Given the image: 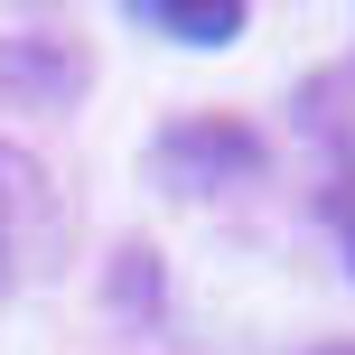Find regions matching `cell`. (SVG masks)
<instances>
[{
    "instance_id": "6da1fadb",
    "label": "cell",
    "mask_w": 355,
    "mask_h": 355,
    "mask_svg": "<svg viewBox=\"0 0 355 355\" xmlns=\"http://www.w3.org/2000/svg\"><path fill=\"white\" fill-rule=\"evenodd\" d=\"M131 10H141L150 28L187 37V47H225V37H243V0H131Z\"/></svg>"
},
{
    "instance_id": "7a4b0ae2",
    "label": "cell",
    "mask_w": 355,
    "mask_h": 355,
    "mask_svg": "<svg viewBox=\"0 0 355 355\" xmlns=\"http://www.w3.org/2000/svg\"><path fill=\"white\" fill-rule=\"evenodd\" d=\"M10 178H19V168L0 159V243H10Z\"/></svg>"
},
{
    "instance_id": "3957f363",
    "label": "cell",
    "mask_w": 355,
    "mask_h": 355,
    "mask_svg": "<svg viewBox=\"0 0 355 355\" xmlns=\"http://www.w3.org/2000/svg\"><path fill=\"white\" fill-rule=\"evenodd\" d=\"M337 225H346V243H355V187H346V196H337Z\"/></svg>"
},
{
    "instance_id": "277c9868",
    "label": "cell",
    "mask_w": 355,
    "mask_h": 355,
    "mask_svg": "<svg viewBox=\"0 0 355 355\" xmlns=\"http://www.w3.org/2000/svg\"><path fill=\"white\" fill-rule=\"evenodd\" d=\"M318 355H355V346H318Z\"/></svg>"
}]
</instances>
